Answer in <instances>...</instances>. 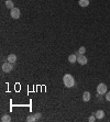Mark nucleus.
I'll return each mask as SVG.
<instances>
[{"label":"nucleus","mask_w":110,"mask_h":122,"mask_svg":"<svg viewBox=\"0 0 110 122\" xmlns=\"http://www.w3.org/2000/svg\"><path fill=\"white\" fill-rule=\"evenodd\" d=\"M1 121H2V122H9V121H11V117L9 116V114H3V116L1 117Z\"/></svg>","instance_id":"12"},{"label":"nucleus","mask_w":110,"mask_h":122,"mask_svg":"<svg viewBox=\"0 0 110 122\" xmlns=\"http://www.w3.org/2000/svg\"><path fill=\"white\" fill-rule=\"evenodd\" d=\"M6 7L7 9H13L15 8V3L12 0H6Z\"/></svg>","instance_id":"11"},{"label":"nucleus","mask_w":110,"mask_h":122,"mask_svg":"<svg viewBox=\"0 0 110 122\" xmlns=\"http://www.w3.org/2000/svg\"><path fill=\"white\" fill-rule=\"evenodd\" d=\"M83 100L85 102H88L90 100V92L89 91H85L84 94H83Z\"/></svg>","instance_id":"7"},{"label":"nucleus","mask_w":110,"mask_h":122,"mask_svg":"<svg viewBox=\"0 0 110 122\" xmlns=\"http://www.w3.org/2000/svg\"><path fill=\"white\" fill-rule=\"evenodd\" d=\"M8 62L12 63V64H15V63L17 62V56H15V54H10V55H8Z\"/></svg>","instance_id":"10"},{"label":"nucleus","mask_w":110,"mask_h":122,"mask_svg":"<svg viewBox=\"0 0 110 122\" xmlns=\"http://www.w3.org/2000/svg\"><path fill=\"white\" fill-rule=\"evenodd\" d=\"M63 82H64V85H65V87L72 88L73 86L75 85V79H74V77L70 74H66V75H64V77H63Z\"/></svg>","instance_id":"1"},{"label":"nucleus","mask_w":110,"mask_h":122,"mask_svg":"<svg viewBox=\"0 0 110 122\" xmlns=\"http://www.w3.org/2000/svg\"><path fill=\"white\" fill-rule=\"evenodd\" d=\"M68 62L70 63V64H74V63L77 62V55L76 54H72L68 56Z\"/></svg>","instance_id":"8"},{"label":"nucleus","mask_w":110,"mask_h":122,"mask_svg":"<svg viewBox=\"0 0 110 122\" xmlns=\"http://www.w3.org/2000/svg\"><path fill=\"white\" fill-rule=\"evenodd\" d=\"M85 52H86V48L85 46H80L78 50V54H85Z\"/></svg>","instance_id":"14"},{"label":"nucleus","mask_w":110,"mask_h":122,"mask_svg":"<svg viewBox=\"0 0 110 122\" xmlns=\"http://www.w3.org/2000/svg\"><path fill=\"white\" fill-rule=\"evenodd\" d=\"M10 15H11V18H13V19H19V18H20V10L15 7L13 9H11Z\"/></svg>","instance_id":"5"},{"label":"nucleus","mask_w":110,"mask_h":122,"mask_svg":"<svg viewBox=\"0 0 110 122\" xmlns=\"http://www.w3.org/2000/svg\"><path fill=\"white\" fill-rule=\"evenodd\" d=\"M96 119H97V118H96L95 113H93V116H91V117H89V118H88V121H89V122H94Z\"/></svg>","instance_id":"15"},{"label":"nucleus","mask_w":110,"mask_h":122,"mask_svg":"<svg viewBox=\"0 0 110 122\" xmlns=\"http://www.w3.org/2000/svg\"><path fill=\"white\" fill-rule=\"evenodd\" d=\"M108 91V88H107V85L106 84H104V82H101V84H99L98 86H97V92L100 95H106V92Z\"/></svg>","instance_id":"2"},{"label":"nucleus","mask_w":110,"mask_h":122,"mask_svg":"<svg viewBox=\"0 0 110 122\" xmlns=\"http://www.w3.org/2000/svg\"><path fill=\"white\" fill-rule=\"evenodd\" d=\"M26 121L28 122H34V121H36V118H35L34 114H32V116H29L28 118H26Z\"/></svg>","instance_id":"13"},{"label":"nucleus","mask_w":110,"mask_h":122,"mask_svg":"<svg viewBox=\"0 0 110 122\" xmlns=\"http://www.w3.org/2000/svg\"><path fill=\"white\" fill-rule=\"evenodd\" d=\"M95 116H96V118H97L98 120L104 119V117H105L104 110H98V111H96V112H95Z\"/></svg>","instance_id":"6"},{"label":"nucleus","mask_w":110,"mask_h":122,"mask_svg":"<svg viewBox=\"0 0 110 122\" xmlns=\"http://www.w3.org/2000/svg\"><path fill=\"white\" fill-rule=\"evenodd\" d=\"M13 69V65H12V63L10 62H6L2 64V71L5 73H10V71Z\"/></svg>","instance_id":"3"},{"label":"nucleus","mask_w":110,"mask_h":122,"mask_svg":"<svg viewBox=\"0 0 110 122\" xmlns=\"http://www.w3.org/2000/svg\"><path fill=\"white\" fill-rule=\"evenodd\" d=\"M34 116H35V118H36V120H39L41 118V113H39V112H38V113H35Z\"/></svg>","instance_id":"17"},{"label":"nucleus","mask_w":110,"mask_h":122,"mask_svg":"<svg viewBox=\"0 0 110 122\" xmlns=\"http://www.w3.org/2000/svg\"><path fill=\"white\" fill-rule=\"evenodd\" d=\"M89 1L90 0H78V5L80 7H88L89 6Z\"/></svg>","instance_id":"9"},{"label":"nucleus","mask_w":110,"mask_h":122,"mask_svg":"<svg viewBox=\"0 0 110 122\" xmlns=\"http://www.w3.org/2000/svg\"><path fill=\"white\" fill-rule=\"evenodd\" d=\"M77 55V62H78V64H80V65H86L87 64V57L85 56L84 54H76Z\"/></svg>","instance_id":"4"},{"label":"nucleus","mask_w":110,"mask_h":122,"mask_svg":"<svg viewBox=\"0 0 110 122\" xmlns=\"http://www.w3.org/2000/svg\"><path fill=\"white\" fill-rule=\"evenodd\" d=\"M106 99H107L108 101H110V91H107V92H106Z\"/></svg>","instance_id":"16"}]
</instances>
